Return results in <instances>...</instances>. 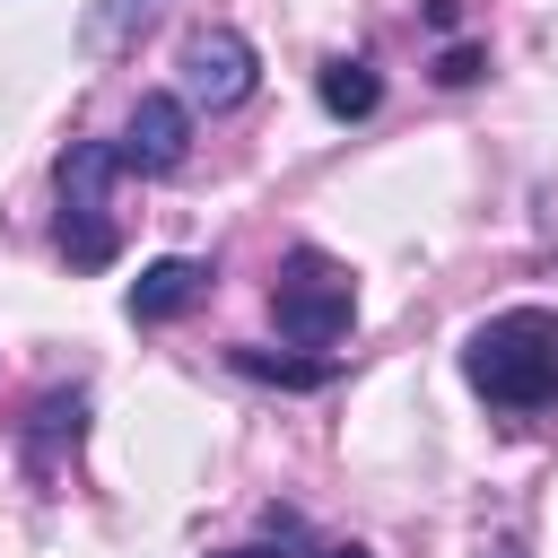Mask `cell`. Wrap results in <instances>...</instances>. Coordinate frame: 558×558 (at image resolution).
Wrapping results in <instances>:
<instances>
[{"mask_svg": "<svg viewBox=\"0 0 558 558\" xmlns=\"http://www.w3.org/2000/svg\"><path fill=\"white\" fill-rule=\"evenodd\" d=\"M462 375L497 410H549L558 401V314L549 305H506V314L471 323Z\"/></svg>", "mask_w": 558, "mask_h": 558, "instance_id": "cell-1", "label": "cell"}, {"mask_svg": "<svg viewBox=\"0 0 558 558\" xmlns=\"http://www.w3.org/2000/svg\"><path fill=\"white\" fill-rule=\"evenodd\" d=\"M113 174H122L113 140H70L61 166H52V183H61V262L70 270H113V253H122Z\"/></svg>", "mask_w": 558, "mask_h": 558, "instance_id": "cell-2", "label": "cell"}, {"mask_svg": "<svg viewBox=\"0 0 558 558\" xmlns=\"http://www.w3.org/2000/svg\"><path fill=\"white\" fill-rule=\"evenodd\" d=\"M270 314H279V331H288L296 349L349 340V323H357V279H349V262H331L323 244H296V253L279 262V279H270Z\"/></svg>", "mask_w": 558, "mask_h": 558, "instance_id": "cell-3", "label": "cell"}, {"mask_svg": "<svg viewBox=\"0 0 558 558\" xmlns=\"http://www.w3.org/2000/svg\"><path fill=\"white\" fill-rule=\"evenodd\" d=\"M253 87H262V61H253V44L235 26H192L183 35V105L235 113Z\"/></svg>", "mask_w": 558, "mask_h": 558, "instance_id": "cell-4", "label": "cell"}, {"mask_svg": "<svg viewBox=\"0 0 558 558\" xmlns=\"http://www.w3.org/2000/svg\"><path fill=\"white\" fill-rule=\"evenodd\" d=\"M113 148H122L131 174H174V166L192 157V105H183V96H140V105H131V131H122Z\"/></svg>", "mask_w": 558, "mask_h": 558, "instance_id": "cell-5", "label": "cell"}, {"mask_svg": "<svg viewBox=\"0 0 558 558\" xmlns=\"http://www.w3.org/2000/svg\"><path fill=\"white\" fill-rule=\"evenodd\" d=\"M209 296V262H192V253H166V262H148L140 279H131V323H174V314H192Z\"/></svg>", "mask_w": 558, "mask_h": 558, "instance_id": "cell-6", "label": "cell"}, {"mask_svg": "<svg viewBox=\"0 0 558 558\" xmlns=\"http://www.w3.org/2000/svg\"><path fill=\"white\" fill-rule=\"evenodd\" d=\"M78 436H87V392H44L35 418H26V462H35V480H61V453H78Z\"/></svg>", "mask_w": 558, "mask_h": 558, "instance_id": "cell-7", "label": "cell"}, {"mask_svg": "<svg viewBox=\"0 0 558 558\" xmlns=\"http://www.w3.org/2000/svg\"><path fill=\"white\" fill-rule=\"evenodd\" d=\"M314 96H323V113H331V122H366V113L384 105V78H375L366 61H349V52H340V61H323Z\"/></svg>", "mask_w": 558, "mask_h": 558, "instance_id": "cell-8", "label": "cell"}, {"mask_svg": "<svg viewBox=\"0 0 558 558\" xmlns=\"http://www.w3.org/2000/svg\"><path fill=\"white\" fill-rule=\"evenodd\" d=\"M235 375H253V384H288V392H314V384H331L340 366H331V357H270V349H235Z\"/></svg>", "mask_w": 558, "mask_h": 558, "instance_id": "cell-9", "label": "cell"}, {"mask_svg": "<svg viewBox=\"0 0 558 558\" xmlns=\"http://www.w3.org/2000/svg\"><path fill=\"white\" fill-rule=\"evenodd\" d=\"M131 17H140V26H148V0H105V9H96V17H87V44H96V52H113V44H122V26H131Z\"/></svg>", "mask_w": 558, "mask_h": 558, "instance_id": "cell-10", "label": "cell"}, {"mask_svg": "<svg viewBox=\"0 0 558 558\" xmlns=\"http://www.w3.org/2000/svg\"><path fill=\"white\" fill-rule=\"evenodd\" d=\"M480 70H488V52H480V44H445V52H436V78H445V87H471Z\"/></svg>", "mask_w": 558, "mask_h": 558, "instance_id": "cell-11", "label": "cell"}, {"mask_svg": "<svg viewBox=\"0 0 558 558\" xmlns=\"http://www.w3.org/2000/svg\"><path fill=\"white\" fill-rule=\"evenodd\" d=\"M427 26H436V35H453V26H462V0H427Z\"/></svg>", "mask_w": 558, "mask_h": 558, "instance_id": "cell-12", "label": "cell"}, {"mask_svg": "<svg viewBox=\"0 0 558 558\" xmlns=\"http://www.w3.org/2000/svg\"><path fill=\"white\" fill-rule=\"evenodd\" d=\"M480 558H532V549H523V541H514V532H497V541H488V549H480Z\"/></svg>", "mask_w": 558, "mask_h": 558, "instance_id": "cell-13", "label": "cell"}, {"mask_svg": "<svg viewBox=\"0 0 558 558\" xmlns=\"http://www.w3.org/2000/svg\"><path fill=\"white\" fill-rule=\"evenodd\" d=\"M314 558H375V549H357V541H331V549H314Z\"/></svg>", "mask_w": 558, "mask_h": 558, "instance_id": "cell-14", "label": "cell"}, {"mask_svg": "<svg viewBox=\"0 0 558 558\" xmlns=\"http://www.w3.org/2000/svg\"><path fill=\"white\" fill-rule=\"evenodd\" d=\"M218 558H270V549H218Z\"/></svg>", "mask_w": 558, "mask_h": 558, "instance_id": "cell-15", "label": "cell"}]
</instances>
